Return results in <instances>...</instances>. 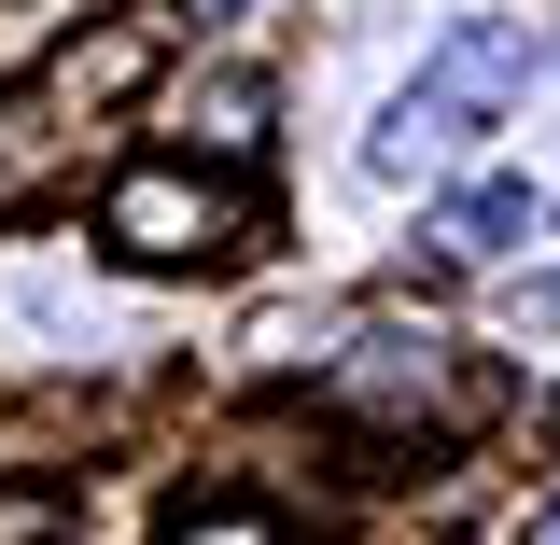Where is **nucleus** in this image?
I'll return each instance as SVG.
<instances>
[{"instance_id":"f257e3e1","label":"nucleus","mask_w":560,"mask_h":545,"mask_svg":"<svg viewBox=\"0 0 560 545\" xmlns=\"http://www.w3.org/2000/svg\"><path fill=\"white\" fill-rule=\"evenodd\" d=\"M518 84H533V28H504V14H477V28H448V43L420 57V84H407V112L378 127V168L407 182V168H420V154H434V140H477L490 112L518 98Z\"/></svg>"},{"instance_id":"f03ea898","label":"nucleus","mask_w":560,"mask_h":545,"mask_svg":"<svg viewBox=\"0 0 560 545\" xmlns=\"http://www.w3.org/2000/svg\"><path fill=\"white\" fill-rule=\"evenodd\" d=\"M337 406L393 419V434H420V419H448V434H463V419L490 406V378L434 336V322H364V336L337 349Z\"/></svg>"},{"instance_id":"7ed1b4c3","label":"nucleus","mask_w":560,"mask_h":545,"mask_svg":"<svg viewBox=\"0 0 560 545\" xmlns=\"http://www.w3.org/2000/svg\"><path fill=\"white\" fill-rule=\"evenodd\" d=\"M98 238H113L127 266H224V252L253 238V197H238V182H197V168H127L113 210H98Z\"/></svg>"},{"instance_id":"20e7f679","label":"nucleus","mask_w":560,"mask_h":545,"mask_svg":"<svg viewBox=\"0 0 560 545\" xmlns=\"http://www.w3.org/2000/svg\"><path fill=\"white\" fill-rule=\"evenodd\" d=\"M267 70H210V84H183V154H224V168H238V154H267Z\"/></svg>"},{"instance_id":"39448f33","label":"nucleus","mask_w":560,"mask_h":545,"mask_svg":"<svg viewBox=\"0 0 560 545\" xmlns=\"http://www.w3.org/2000/svg\"><path fill=\"white\" fill-rule=\"evenodd\" d=\"M84 434H98L84 392H0V476H57L84 462Z\"/></svg>"},{"instance_id":"423d86ee","label":"nucleus","mask_w":560,"mask_h":545,"mask_svg":"<svg viewBox=\"0 0 560 545\" xmlns=\"http://www.w3.org/2000/svg\"><path fill=\"white\" fill-rule=\"evenodd\" d=\"M57 154H70V98H0V210L43 197V182H57Z\"/></svg>"},{"instance_id":"0eeeda50","label":"nucleus","mask_w":560,"mask_h":545,"mask_svg":"<svg viewBox=\"0 0 560 545\" xmlns=\"http://www.w3.org/2000/svg\"><path fill=\"white\" fill-rule=\"evenodd\" d=\"M434 238H448L463 266H490V252H518V238H533V182H463Z\"/></svg>"},{"instance_id":"6e6552de","label":"nucleus","mask_w":560,"mask_h":545,"mask_svg":"<svg viewBox=\"0 0 560 545\" xmlns=\"http://www.w3.org/2000/svg\"><path fill=\"white\" fill-rule=\"evenodd\" d=\"M140 57H154L140 28H98V43H70V57H57V98H70V112H84V98H127Z\"/></svg>"},{"instance_id":"1a4fd4ad","label":"nucleus","mask_w":560,"mask_h":545,"mask_svg":"<svg viewBox=\"0 0 560 545\" xmlns=\"http://www.w3.org/2000/svg\"><path fill=\"white\" fill-rule=\"evenodd\" d=\"M70 14H84V0H0V84H14V70L43 57V43H57Z\"/></svg>"},{"instance_id":"9d476101","label":"nucleus","mask_w":560,"mask_h":545,"mask_svg":"<svg viewBox=\"0 0 560 545\" xmlns=\"http://www.w3.org/2000/svg\"><path fill=\"white\" fill-rule=\"evenodd\" d=\"M168 545H280V518L267 503H210V518H183Z\"/></svg>"},{"instance_id":"9b49d317","label":"nucleus","mask_w":560,"mask_h":545,"mask_svg":"<svg viewBox=\"0 0 560 545\" xmlns=\"http://www.w3.org/2000/svg\"><path fill=\"white\" fill-rule=\"evenodd\" d=\"M57 532H70L57 489H0V545H57Z\"/></svg>"},{"instance_id":"f8f14e48","label":"nucleus","mask_w":560,"mask_h":545,"mask_svg":"<svg viewBox=\"0 0 560 545\" xmlns=\"http://www.w3.org/2000/svg\"><path fill=\"white\" fill-rule=\"evenodd\" d=\"M518 336H560V280H518Z\"/></svg>"},{"instance_id":"ddd939ff","label":"nucleus","mask_w":560,"mask_h":545,"mask_svg":"<svg viewBox=\"0 0 560 545\" xmlns=\"http://www.w3.org/2000/svg\"><path fill=\"white\" fill-rule=\"evenodd\" d=\"M518 545H560V503H533V518H518Z\"/></svg>"}]
</instances>
